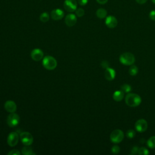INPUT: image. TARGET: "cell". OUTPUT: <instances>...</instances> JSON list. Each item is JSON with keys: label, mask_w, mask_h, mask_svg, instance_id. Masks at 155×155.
Listing matches in <instances>:
<instances>
[{"label": "cell", "mask_w": 155, "mask_h": 155, "mask_svg": "<svg viewBox=\"0 0 155 155\" xmlns=\"http://www.w3.org/2000/svg\"><path fill=\"white\" fill-rule=\"evenodd\" d=\"M138 150H139V148L137 147H136V146H134L131 150V153L132 154H136L137 153H138Z\"/></svg>", "instance_id": "f546056e"}, {"label": "cell", "mask_w": 155, "mask_h": 155, "mask_svg": "<svg viewBox=\"0 0 155 155\" xmlns=\"http://www.w3.org/2000/svg\"><path fill=\"white\" fill-rule=\"evenodd\" d=\"M64 16V12L59 8H56L51 11V17L53 20L58 21L63 18Z\"/></svg>", "instance_id": "4fadbf2b"}, {"label": "cell", "mask_w": 155, "mask_h": 155, "mask_svg": "<svg viewBox=\"0 0 155 155\" xmlns=\"http://www.w3.org/2000/svg\"><path fill=\"white\" fill-rule=\"evenodd\" d=\"M129 73L131 76H135L138 73V68L136 65H133L129 68Z\"/></svg>", "instance_id": "44dd1931"}, {"label": "cell", "mask_w": 155, "mask_h": 155, "mask_svg": "<svg viewBox=\"0 0 155 155\" xmlns=\"http://www.w3.org/2000/svg\"><path fill=\"white\" fill-rule=\"evenodd\" d=\"M119 61L121 64L125 65H131L134 64L135 61L134 56L129 52L122 53L119 57Z\"/></svg>", "instance_id": "3957f363"}, {"label": "cell", "mask_w": 155, "mask_h": 155, "mask_svg": "<svg viewBox=\"0 0 155 155\" xmlns=\"http://www.w3.org/2000/svg\"><path fill=\"white\" fill-rule=\"evenodd\" d=\"M39 19L42 22H47L50 19V16L47 12H43L41 14Z\"/></svg>", "instance_id": "d6986e66"}, {"label": "cell", "mask_w": 155, "mask_h": 155, "mask_svg": "<svg viewBox=\"0 0 155 155\" xmlns=\"http://www.w3.org/2000/svg\"><path fill=\"white\" fill-rule=\"evenodd\" d=\"M77 22L76 16L73 13L68 14L65 18V23L68 27L74 26Z\"/></svg>", "instance_id": "7c38bea8"}, {"label": "cell", "mask_w": 155, "mask_h": 155, "mask_svg": "<svg viewBox=\"0 0 155 155\" xmlns=\"http://www.w3.org/2000/svg\"><path fill=\"white\" fill-rule=\"evenodd\" d=\"M124 137V134L120 130L117 129L113 131L110 134V140L114 143H118L122 141Z\"/></svg>", "instance_id": "277c9868"}, {"label": "cell", "mask_w": 155, "mask_h": 155, "mask_svg": "<svg viewBox=\"0 0 155 155\" xmlns=\"http://www.w3.org/2000/svg\"><path fill=\"white\" fill-rule=\"evenodd\" d=\"M30 56L33 61H39L43 59L44 53L42 50L39 48H35L31 51Z\"/></svg>", "instance_id": "30bf717a"}, {"label": "cell", "mask_w": 155, "mask_h": 155, "mask_svg": "<svg viewBox=\"0 0 155 155\" xmlns=\"http://www.w3.org/2000/svg\"><path fill=\"white\" fill-rule=\"evenodd\" d=\"M19 139L24 145H30L33 142V136L27 131L22 132L19 135Z\"/></svg>", "instance_id": "8992f818"}, {"label": "cell", "mask_w": 155, "mask_h": 155, "mask_svg": "<svg viewBox=\"0 0 155 155\" xmlns=\"http://www.w3.org/2000/svg\"><path fill=\"white\" fill-rule=\"evenodd\" d=\"M96 14L97 17L99 18V19H104L107 16V12L105 9L102 8H100L97 10Z\"/></svg>", "instance_id": "e0dca14e"}, {"label": "cell", "mask_w": 155, "mask_h": 155, "mask_svg": "<svg viewBox=\"0 0 155 155\" xmlns=\"http://www.w3.org/2000/svg\"><path fill=\"white\" fill-rule=\"evenodd\" d=\"M4 108L7 112H8L10 113H15L16 111L17 105L13 101L8 100L5 102Z\"/></svg>", "instance_id": "8fae6325"}, {"label": "cell", "mask_w": 155, "mask_h": 155, "mask_svg": "<svg viewBox=\"0 0 155 155\" xmlns=\"http://www.w3.org/2000/svg\"><path fill=\"white\" fill-rule=\"evenodd\" d=\"M88 2V0H78V2L79 5L83 6L86 5Z\"/></svg>", "instance_id": "4dcf8cb0"}, {"label": "cell", "mask_w": 155, "mask_h": 155, "mask_svg": "<svg viewBox=\"0 0 155 155\" xmlns=\"http://www.w3.org/2000/svg\"><path fill=\"white\" fill-rule=\"evenodd\" d=\"M120 89L124 93H129L131 90V87L128 84H123L122 85H121Z\"/></svg>", "instance_id": "7402d4cb"}, {"label": "cell", "mask_w": 155, "mask_h": 155, "mask_svg": "<svg viewBox=\"0 0 155 155\" xmlns=\"http://www.w3.org/2000/svg\"><path fill=\"white\" fill-rule=\"evenodd\" d=\"M125 101L126 104L131 107H135L139 105L142 102L140 96L135 93H128L127 94Z\"/></svg>", "instance_id": "6da1fadb"}, {"label": "cell", "mask_w": 155, "mask_h": 155, "mask_svg": "<svg viewBox=\"0 0 155 155\" xmlns=\"http://www.w3.org/2000/svg\"><path fill=\"white\" fill-rule=\"evenodd\" d=\"M138 154L140 155H148L149 154V151L146 148L141 147L139 148Z\"/></svg>", "instance_id": "603a6c76"}, {"label": "cell", "mask_w": 155, "mask_h": 155, "mask_svg": "<svg viewBox=\"0 0 155 155\" xmlns=\"http://www.w3.org/2000/svg\"><path fill=\"white\" fill-rule=\"evenodd\" d=\"M149 17L151 20L155 21V10H153L150 12Z\"/></svg>", "instance_id": "83f0119b"}, {"label": "cell", "mask_w": 155, "mask_h": 155, "mask_svg": "<svg viewBox=\"0 0 155 155\" xmlns=\"http://www.w3.org/2000/svg\"><path fill=\"white\" fill-rule=\"evenodd\" d=\"M120 151V148L118 145H114L111 148V152L113 154H118Z\"/></svg>", "instance_id": "484cf974"}, {"label": "cell", "mask_w": 155, "mask_h": 155, "mask_svg": "<svg viewBox=\"0 0 155 155\" xmlns=\"http://www.w3.org/2000/svg\"><path fill=\"white\" fill-rule=\"evenodd\" d=\"M124 97V92L122 90H117L115 91L113 94V98L115 101L119 102Z\"/></svg>", "instance_id": "2e32d148"}, {"label": "cell", "mask_w": 155, "mask_h": 155, "mask_svg": "<svg viewBox=\"0 0 155 155\" xmlns=\"http://www.w3.org/2000/svg\"><path fill=\"white\" fill-rule=\"evenodd\" d=\"M104 76H105V78L107 80L112 81L115 78L116 72H115L114 70H113V68L108 67L105 69Z\"/></svg>", "instance_id": "9a60e30c"}, {"label": "cell", "mask_w": 155, "mask_h": 155, "mask_svg": "<svg viewBox=\"0 0 155 155\" xmlns=\"http://www.w3.org/2000/svg\"><path fill=\"white\" fill-rule=\"evenodd\" d=\"M22 154L24 155H35V153L33 152L32 148L30 145H25L22 149Z\"/></svg>", "instance_id": "ac0fdd59"}, {"label": "cell", "mask_w": 155, "mask_h": 155, "mask_svg": "<svg viewBox=\"0 0 155 155\" xmlns=\"http://www.w3.org/2000/svg\"><path fill=\"white\" fill-rule=\"evenodd\" d=\"M101 66L102 67H103L104 68H107L108 67H109V63L108 62V61H103L101 62Z\"/></svg>", "instance_id": "f1b7e54d"}, {"label": "cell", "mask_w": 155, "mask_h": 155, "mask_svg": "<svg viewBox=\"0 0 155 155\" xmlns=\"http://www.w3.org/2000/svg\"><path fill=\"white\" fill-rule=\"evenodd\" d=\"M136 1V2H137L138 4H145L147 0H135Z\"/></svg>", "instance_id": "d6a6232c"}, {"label": "cell", "mask_w": 155, "mask_h": 155, "mask_svg": "<svg viewBox=\"0 0 155 155\" xmlns=\"http://www.w3.org/2000/svg\"><path fill=\"white\" fill-rule=\"evenodd\" d=\"M19 136L16 132H11L7 136V142L10 147L16 146L19 141Z\"/></svg>", "instance_id": "52a82bcc"}, {"label": "cell", "mask_w": 155, "mask_h": 155, "mask_svg": "<svg viewBox=\"0 0 155 155\" xmlns=\"http://www.w3.org/2000/svg\"><path fill=\"white\" fill-rule=\"evenodd\" d=\"M8 155H20L21 153L18 150H12L8 153Z\"/></svg>", "instance_id": "4316f807"}, {"label": "cell", "mask_w": 155, "mask_h": 155, "mask_svg": "<svg viewBox=\"0 0 155 155\" xmlns=\"http://www.w3.org/2000/svg\"><path fill=\"white\" fill-rule=\"evenodd\" d=\"M105 25L110 28H113L116 27L117 25V20L113 16H108L106 18L105 21Z\"/></svg>", "instance_id": "5bb4252c"}, {"label": "cell", "mask_w": 155, "mask_h": 155, "mask_svg": "<svg viewBox=\"0 0 155 155\" xmlns=\"http://www.w3.org/2000/svg\"><path fill=\"white\" fill-rule=\"evenodd\" d=\"M57 61L51 56H46L42 59V65L48 70H53L57 67Z\"/></svg>", "instance_id": "7a4b0ae2"}, {"label": "cell", "mask_w": 155, "mask_h": 155, "mask_svg": "<svg viewBox=\"0 0 155 155\" xmlns=\"http://www.w3.org/2000/svg\"><path fill=\"white\" fill-rule=\"evenodd\" d=\"M135 134H136V132L133 130H128L127 131V136L130 139H131V138L134 137Z\"/></svg>", "instance_id": "d4e9b609"}, {"label": "cell", "mask_w": 155, "mask_h": 155, "mask_svg": "<svg viewBox=\"0 0 155 155\" xmlns=\"http://www.w3.org/2000/svg\"><path fill=\"white\" fill-rule=\"evenodd\" d=\"M152 1V2H153V4H155V0H151Z\"/></svg>", "instance_id": "836d02e7"}, {"label": "cell", "mask_w": 155, "mask_h": 155, "mask_svg": "<svg viewBox=\"0 0 155 155\" xmlns=\"http://www.w3.org/2000/svg\"><path fill=\"white\" fill-rule=\"evenodd\" d=\"M148 124L147 121L143 119H140L137 120L135 123L136 130L139 133L144 132L147 130Z\"/></svg>", "instance_id": "9c48e42d"}, {"label": "cell", "mask_w": 155, "mask_h": 155, "mask_svg": "<svg viewBox=\"0 0 155 155\" xmlns=\"http://www.w3.org/2000/svg\"><path fill=\"white\" fill-rule=\"evenodd\" d=\"M75 13H76V15L77 16L82 17V16H83L84 15L85 11H84V10L83 8H79L76 10V12Z\"/></svg>", "instance_id": "cb8c5ba5"}, {"label": "cell", "mask_w": 155, "mask_h": 155, "mask_svg": "<svg viewBox=\"0 0 155 155\" xmlns=\"http://www.w3.org/2000/svg\"><path fill=\"white\" fill-rule=\"evenodd\" d=\"M20 121L19 114L15 113H10L7 118V124L10 127H15L17 126Z\"/></svg>", "instance_id": "5b68a950"}, {"label": "cell", "mask_w": 155, "mask_h": 155, "mask_svg": "<svg viewBox=\"0 0 155 155\" xmlns=\"http://www.w3.org/2000/svg\"><path fill=\"white\" fill-rule=\"evenodd\" d=\"M147 145L150 148H155V136H151L147 140Z\"/></svg>", "instance_id": "ffe728a7"}, {"label": "cell", "mask_w": 155, "mask_h": 155, "mask_svg": "<svg viewBox=\"0 0 155 155\" xmlns=\"http://www.w3.org/2000/svg\"><path fill=\"white\" fill-rule=\"evenodd\" d=\"M64 7L68 12H73L77 9L76 0H65Z\"/></svg>", "instance_id": "ba28073f"}, {"label": "cell", "mask_w": 155, "mask_h": 155, "mask_svg": "<svg viewBox=\"0 0 155 155\" xmlns=\"http://www.w3.org/2000/svg\"><path fill=\"white\" fill-rule=\"evenodd\" d=\"M108 0H96V1L100 4H105L108 2Z\"/></svg>", "instance_id": "1f68e13d"}]
</instances>
